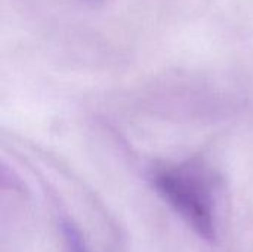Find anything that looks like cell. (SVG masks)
Segmentation results:
<instances>
[{
    "mask_svg": "<svg viewBox=\"0 0 253 252\" xmlns=\"http://www.w3.org/2000/svg\"><path fill=\"white\" fill-rule=\"evenodd\" d=\"M154 186L166 202L205 241H216V218L211 187L194 168H170L156 174Z\"/></svg>",
    "mask_w": 253,
    "mask_h": 252,
    "instance_id": "6da1fadb",
    "label": "cell"
},
{
    "mask_svg": "<svg viewBox=\"0 0 253 252\" xmlns=\"http://www.w3.org/2000/svg\"><path fill=\"white\" fill-rule=\"evenodd\" d=\"M62 230H64V236H65V242H67V248L68 252H90L80 230L70 221L62 224Z\"/></svg>",
    "mask_w": 253,
    "mask_h": 252,
    "instance_id": "7a4b0ae2",
    "label": "cell"
}]
</instances>
